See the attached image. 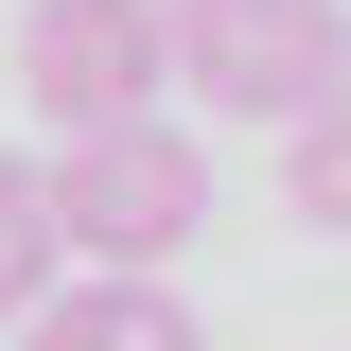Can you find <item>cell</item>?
Here are the masks:
<instances>
[{
	"label": "cell",
	"mask_w": 351,
	"mask_h": 351,
	"mask_svg": "<svg viewBox=\"0 0 351 351\" xmlns=\"http://www.w3.org/2000/svg\"><path fill=\"white\" fill-rule=\"evenodd\" d=\"M158 71L211 88V106H246V123H299L351 71V18L334 0H158Z\"/></svg>",
	"instance_id": "2"
},
{
	"label": "cell",
	"mask_w": 351,
	"mask_h": 351,
	"mask_svg": "<svg viewBox=\"0 0 351 351\" xmlns=\"http://www.w3.org/2000/svg\"><path fill=\"white\" fill-rule=\"evenodd\" d=\"M53 299V211H36V158H0V334Z\"/></svg>",
	"instance_id": "6"
},
{
	"label": "cell",
	"mask_w": 351,
	"mask_h": 351,
	"mask_svg": "<svg viewBox=\"0 0 351 351\" xmlns=\"http://www.w3.org/2000/svg\"><path fill=\"white\" fill-rule=\"evenodd\" d=\"M36 211H53V263H106V281H158L176 246H193V211H211V158L176 123H106V141H71V158L36 176Z\"/></svg>",
	"instance_id": "1"
},
{
	"label": "cell",
	"mask_w": 351,
	"mask_h": 351,
	"mask_svg": "<svg viewBox=\"0 0 351 351\" xmlns=\"http://www.w3.org/2000/svg\"><path fill=\"white\" fill-rule=\"evenodd\" d=\"M158 0H36L18 18V106L53 123V158L71 141H106V123H158Z\"/></svg>",
	"instance_id": "3"
},
{
	"label": "cell",
	"mask_w": 351,
	"mask_h": 351,
	"mask_svg": "<svg viewBox=\"0 0 351 351\" xmlns=\"http://www.w3.org/2000/svg\"><path fill=\"white\" fill-rule=\"evenodd\" d=\"M36 351H193V316L158 281H53L36 299Z\"/></svg>",
	"instance_id": "4"
},
{
	"label": "cell",
	"mask_w": 351,
	"mask_h": 351,
	"mask_svg": "<svg viewBox=\"0 0 351 351\" xmlns=\"http://www.w3.org/2000/svg\"><path fill=\"white\" fill-rule=\"evenodd\" d=\"M281 211H299V228H351V71L281 123Z\"/></svg>",
	"instance_id": "5"
}]
</instances>
